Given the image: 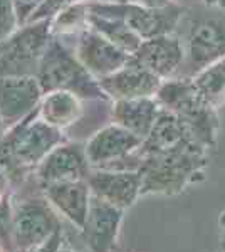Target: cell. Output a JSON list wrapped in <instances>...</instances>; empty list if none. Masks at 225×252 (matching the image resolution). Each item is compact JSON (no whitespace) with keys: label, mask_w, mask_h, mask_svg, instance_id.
I'll return each mask as SVG.
<instances>
[{"label":"cell","mask_w":225,"mask_h":252,"mask_svg":"<svg viewBox=\"0 0 225 252\" xmlns=\"http://www.w3.org/2000/svg\"><path fill=\"white\" fill-rule=\"evenodd\" d=\"M207 148L185 138L182 143L165 152L141 157L143 195H177L188 185L205 178L208 165Z\"/></svg>","instance_id":"1"},{"label":"cell","mask_w":225,"mask_h":252,"mask_svg":"<svg viewBox=\"0 0 225 252\" xmlns=\"http://www.w3.org/2000/svg\"><path fill=\"white\" fill-rule=\"evenodd\" d=\"M44 94L52 91H71L84 101H111L101 89L99 81L88 72L76 52L69 51L61 37L52 35L35 74Z\"/></svg>","instance_id":"2"},{"label":"cell","mask_w":225,"mask_h":252,"mask_svg":"<svg viewBox=\"0 0 225 252\" xmlns=\"http://www.w3.org/2000/svg\"><path fill=\"white\" fill-rule=\"evenodd\" d=\"M10 230L15 252H34L44 247L61 227L59 214L44 197H10Z\"/></svg>","instance_id":"3"},{"label":"cell","mask_w":225,"mask_h":252,"mask_svg":"<svg viewBox=\"0 0 225 252\" xmlns=\"http://www.w3.org/2000/svg\"><path fill=\"white\" fill-rule=\"evenodd\" d=\"M143 141L141 136L111 123L94 133L86 141L84 150L91 168L140 170Z\"/></svg>","instance_id":"4"},{"label":"cell","mask_w":225,"mask_h":252,"mask_svg":"<svg viewBox=\"0 0 225 252\" xmlns=\"http://www.w3.org/2000/svg\"><path fill=\"white\" fill-rule=\"evenodd\" d=\"M51 39V20L22 26L2 49L0 76H35Z\"/></svg>","instance_id":"5"},{"label":"cell","mask_w":225,"mask_h":252,"mask_svg":"<svg viewBox=\"0 0 225 252\" xmlns=\"http://www.w3.org/2000/svg\"><path fill=\"white\" fill-rule=\"evenodd\" d=\"M88 3L91 14L123 19L143 40L170 34L173 27L177 26V20L180 17V10L171 5L165 7V9H148V7L131 2V0H128V2L88 0Z\"/></svg>","instance_id":"6"},{"label":"cell","mask_w":225,"mask_h":252,"mask_svg":"<svg viewBox=\"0 0 225 252\" xmlns=\"http://www.w3.org/2000/svg\"><path fill=\"white\" fill-rule=\"evenodd\" d=\"M74 52L79 63L97 81L120 71L131 59V54L114 46L111 40L103 37L99 32L93 31L91 27L77 34Z\"/></svg>","instance_id":"7"},{"label":"cell","mask_w":225,"mask_h":252,"mask_svg":"<svg viewBox=\"0 0 225 252\" xmlns=\"http://www.w3.org/2000/svg\"><path fill=\"white\" fill-rule=\"evenodd\" d=\"M42 97L35 76H0V118L9 128L34 115Z\"/></svg>","instance_id":"8"},{"label":"cell","mask_w":225,"mask_h":252,"mask_svg":"<svg viewBox=\"0 0 225 252\" xmlns=\"http://www.w3.org/2000/svg\"><path fill=\"white\" fill-rule=\"evenodd\" d=\"M125 209L109 204L103 198L91 195L89 210L83 229V241L91 252H113L118 244Z\"/></svg>","instance_id":"9"},{"label":"cell","mask_w":225,"mask_h":252,"mask_svg":"<svg viewBox=\"0 0 225 252\" xmlns=\"http://www.w3.org/2000/svg\"><path fill=\"white\" fill-rule=\"evenodd\" d=\"M91 165L86 157L84 145L64 141L56 146L40 163L35 166V178L42 185L59 182L86 180Z\"/></svg>","instance_id":"10"},{"label":"cell","mask_w":225,"mask_h":252,"mask_svg":"<svg viewBox=\"0 0 225 252\" xmlns=\"http://www.w3.org/2000/svg\"><path fill=\"white\" fill-rule=\"evenodd\" d=\"M86 182L93 195L125 210L141 197V173L138 170L91 168Z\"/></svg>","instance_id":"11"},{"label":"cell","mask_w":225,"mask_h":252,"mask_svg":"<svg viewBox=\"0 0 225 252\" xmlns=\"http://www.w3.org/2000/svg\"><path fill=\"white\" fill-rule=\"evenodd\" d=\"M163 81L148 69L129 59V63L114 74L99 81L101 89L111 101L155 97Z\"/></svg>","instance_id":"12"},{"label":"cell","mask_w":225,"mask_h":252,"mask_svg":"<svg viewBox=\"0 0 225 252\" xmlns=\"http://www.w3.org/2000/svg\"><path fill=\"white\" fill-rule=\"evenodd\" d=\"M40 189L57 214L71 222L77 230L83 229L93 195L88 182H59V184L42 185Z\"/></svg>","instance_id":"13"},{"label":"cell","mask_w":225,"mask_h":252,"mask_svg":"<svg viewBox=\"0 0 225 252\" xmlns=\"http://www.w3.org/2000/svg\"><path fill=\"white\" fill-rule=\"evenodd\" d=\"M131 61L148 69L160 79H166L177 72L183 61V47L177 37L170 34L143 40L138 51L131 54Z\"/></svg>","instance_id":"14"},{"label":"cell","mask_w":225,"mask_h":252,"mask_svg":"<svg viewBox=\"0 0 225 252\" xmlns=\"http://www.w3.org/2000/svg\"><path fill=\"white\" fill-rule=\"evenodd\" d=\"M225 56V19H208L200 22L190 35V66L202 71L208 64Z\"/></svg>","instance_id":"15"},{"label":"cell","mask_w":225,"mask_h":252,"mask_svg":"<svg viewBox=\"0 0 225 252\" xmlns=\"http://www.w3.org/2000/svg\"><path fill=\"white\" fill-rule=\"evenodd\" d=\"M161 111L155 97H138V99L113 101V123L123 126L128 131L145 140L150 135L155 121Z\"/></svg>","instance_id":"16"},{"label":"cell","mask_w":225,"mask_h":252,"mask_svg":"<svg viewBox=\"0 0 225 252\" xmlns=\"http://www.w3.org/2000/svg\"><path fill=\"white\" fill-rule=\"evenodd\" d=\"M83 101L79 96L71 91H52L46 93L40 101L39 116L46 123L52 125L54 128L69 129L74 126L84 115Z\"/></svg>","instance_id":"17"},{"label":"cell","mask_w":225,"mask_h":252,"mask_svg":"<svg viewBox=\"0 0 225 252\" xmlns=\"http://www.w3.org/2000/svg\"><path fill=\"white\" fill-rule=\"evenodd\" d=\"M185 138L188 136L180 116L171 111H166V109H161L153 128H151L150 135L143 141L140 155L145 157L151 155V153L165 152V150H170L178 143H182Z\"/></svg>","instance_id":"18"},{"label":"cell","mask_w":225,"mask_h":252,"mask_svg":"<svg viewBox=\"0 0 225 252\" xmlns=\"http://www.w3.org/2000/svg\"><path fill=\"white\" fill-rule=\"evenodd\" d=\"M178 116L190 140L207 150L215 146L217 135H219V118H217L215 108L200 103Z\"/></svg>","instance_id":"19"},{"label":"cell","mask_w":225,"mask_h":252,"mask_svg":"<svg viewBox=\"0 0 225 252\" xmlns=\"http://www.w3.org/2000/svg\"><path fill=\"white\" fill-rule=\"evenodd\" d=\"M155 99L161 109L182 115L187 109L203 103L200 99L193 79H168L163 81L155 94Z\"/></svg>","instance_id":"20"},{"label":"cell","mask_w":225,"mask_h":252,"mask_svg":"<svg viewBox=\"0 0 225 252\" xmlns=\"http://www.w3.org/2000/svg\"><path fill=\"white\" fill-rule=\"evenodd\" d=\"M89 27L99 32L103 37L111 40L114 46L123 49L128 54H134L141 46L143 39L134 32L128 24L120 17L111 15H97L89 12Z\"/></svg>","instance_id":"21"},{"label":"cell","mask_w":225,"mask_h":252,"mask_svg":"<svg viewBox=\"0 0 225 252\" xmlns=\"http://www.w3.org/2000/svg\"><path fill=\"white\" fill-rule=\"evenodd\" d=\"M200 99L212 108H219L225 103V56L208 64L193 78Z\"/></svg>","instance_id":"22"},{"label":"cell","mask_w":225,"mask_h":252,"mask_svg":"<svg viewBox=\"0 0 225 252\" xmlns=\"http://www.w3.org/2000/svg\"><path fill=\"white\" fill-rule=\"evenodd\" d=\"M89 27V3L88 0H79L66 7L63 12L51 20L52 35H67V34H79Z\"/></svg>","instance_id":"23"},{"label":"cell","mask_w":225,"mask_h":252,"mask_svg":"<svg viewBox=\"0 0 225 252\" xmlns=\"http://www.w3.org/2000/svg\"><path fill=\"white\" fill-rule=\"evenodd\" d=\"M20 29L12 0H0V44L9 40Z\"/></svg>","instance_id":"24"},{"label":"cell","mask_w":225,"mask_h":252,"mask_svg":"<svg viewBox=\"0 0 225 252\" xmlns=\"http://www.w3.org/2000/svg\"><path fill=\"white\" fill-rule=\"evenodd\" d=\"M76 2H79V0H44L27 24L39 22V20H52L59 12H63L66 7L72 5Z\"/></svg>","instance_id":"25"},{"label":"cell","mask_w":225,"mask_h":252,"mask_svg":"<svg viewBox=\"0 0 225 252\" xmlns=\"http://www.w3.org/2000/svg\"><path fill=\"white\" fill-rule=\"evenodd\" d=\"M12 2H14L15 12H17L19 26L22 27L31 20V17L35 14V10L39 9L44 0H12Z\"/></svg>","instance_id":"26"},{"label":"cell","mask_w":225,"mask_h":252,"mask_svg":"<svg viewBox=\"0 0 225 252\" xmlns=\"http://www.w3.org/2000/svg\"><path fill=\"white\" fill-rule=\"evenodd\" d=\"M12 182H14V180H12L9 170H7L5 166L0 165V195H2V197L9 195V189H10Z\"/></svg>","instance_id":"27"},{"label":"cell","mask_w":225,"mask_h":252,"mask_svg":"<svg viewBox=\"0 0 225 252\" xmlns=\"http://www.w3.org/2000/svg\"><path fill=\"white\" fill-rule=\"evenodd\" d=\"M61 242H63V229H61L59 232H57L54 237L46 244V246L40 247V249H37V251H34V252H54L57 247L61 246Z\"/></svg>","instance_id":"28"},{"label":"cell","mask_w":225,"mask_h":252,"mask_svg":"<svg viewBox=\"0 0 225 252\" xmlns=\"http://www.w3.org/2000/svg\"><path fill=\"white\" fill-rule=\"evenodd\" d=\"M131 2L148 7V9H165L170 5V0H131Z\"/></svg>","instance_id":"29"},{"label":"cell","mask_w":225,"mask_h":252,"mask_svg":"<svg viewBox=\"0 0 225 252\" xmlns=\"http://www.w3.org/2000/svg\"><path fill=\"white\" fill-rule=\"evenodd\" d=\"M219 227H220V241H222V247L225 251V210L219 217Z\"/></svg>","instance_id":"30"},{"label":"cell","mask_w":225,"mask_h":252,"mask_svg":"<svg viewBox=\"0 0 225 252\" xmlns=\"http://www.w3.org/2000/svg\"><path fill=\"white\" fill-rule=\"evenodd\" d=\"M203 2L212 9H225V0H203Z\"/></svg>","instance_id":"31"},{"label":"cell","mask_w":225,"mask_h":252,"mask_svg":"<svg viewBox=\"0 0 225 252\" xmlns=\"http://www.w3.org/2000/svg\"><path fill=\"white\" fill-rule=\"evenodd\" d=\"M7 131H9V126H7L5 121H3L2 118H0V143H2V140L5 138Z\"/></svg>","instance_id":"32"},{"label":"cell","mask_w":225,"mask_h":252,"mask_svg":"<svg viewBox=\"0 0 225 252\" xmlns=\"http://www.w3.org/2000/svg\"><path fill=\"white\" fill-rule=\"evenodd\" d=\"M0 252H9V249H7L5 246H2V244H0Z\"/></svg>","instance_id":"33"},{"label":"cell","mask_w":225,"mask_h":252,"mask_svg":"<svg viewBox=\"0 0 225 252\" xmlns=\"http://www.w3.org/2000/svg\"><path fill=\"white\" fill-rule=\"evenodd\" d=\"M5 42H7V40H5ZM5 42L0 44V54H2V49H3V46H5Z\"/></svg>","instance_id":"34"},{"label":"cell","mask_w":225,"mask_h":252,"mask_svg":"<svg viewBox=\"0 0 225 252\" xmlns=\"http://www.w3.org/2000/svg\"><path fill=\"white\" fill-rule=\"evenodd\" d=\"M5 197H7V195H5ZM5 197H2V195H0V205H2V202H3V198H5Z\"/></svg>","instance_id":"35"},{"label":"cell","mask_w":225,"mask_h":252,"mask_svg":"<svg viewBox=\"0 0 225 252\" xmlns=\"http://www.w3.org/2000/svg\"><path fill=\"white\" fill-rule=\"evenodd\" d=\"M224 252H225V251H224Z\"/></svg>","instance_id":"36"}]
</instances>
